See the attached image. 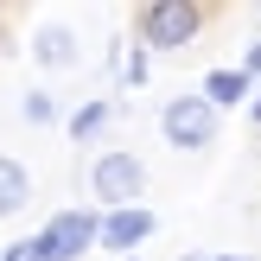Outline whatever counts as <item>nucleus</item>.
<instances>
[{"label": "nucleus", "mask_w": 261, "mask_h": 261, "mask_svg": "<svg viewBox=\"0 0 261 261\" xmlns=\"http://www.w3.org/2000/svg\"><path fill=\"white\" fill-rule=\"evenodd\" d=\"M204 25H211V7H198V0H147L134 13V38L147 51H185Z\"/></svg>", "instance_id": "1"}, {"label": "nucleus", "mask_w": 261, "mask_h": 261, "mask_svg": "<svg viewBox=\"0 0 261 261\" xmlns=\"http://www.w3.org/2000/svg\"><path fill=\"white\" fill-rule=\"evenodd\" d=\"M89 191H96L109 211H127V204L147 191V166H140L134 153H121V147H115V153H102V160L89 166Z\"/></svg>", "instance_id": "2"}, {"label": "nucleus", "mask_w": 261, "mask_h": 261, "mask_svg": "<svg viewBox=\"0 0 261 261\" xmlns=\"http://www.w3.org/2000/svg\"><path fill=\"white\" fill-rule=\"evenodd\" d=\"M25 198H32V172L19 160H0V217H19Z\"/></svg>", "instance_id": "7"}, {"label": "nucleus", "mask_w": 261, "mask_h": 261, "mask_svg": "<svg viewBox=\"0 0 261 261\" xmlns=\"http://www.w3.org/2000/svg\"><path fill=\"white\" fill-rule=\"evenodd\" d=\"M255 89V76H242V70H211L204 76V102L211 109H229V102H242Z\"/></svg>", "instance_id": "8"}, {"label": "nucleus", "mask_w": 261, "mask_h": 261, "mask_svg": "<svg viewBox=\"0 0 261 261\" xmlns=\"http://www.w3.org/2000/svg\"><path fill=\"white\" fill-rule=\"evenodd\" d=\"M255 121H261V96H255Z\"/></svg>", "instance_id": "13"}, {"label": "nucleus", "mask_w": 261, "mask_h": 261, "mask_svg": "<svg viewBox=\"0 0 261 261\" xmlns=\"http://www.w3.org/2000/svg\"><path fill=\"white\" fill-rule=\"evenodd\" d=\"M255 70H261V38L249 45V64H242V76H255Z\"/></svg>", "instance_id": "12"}, {"label": "nucleus", "mask_w": 261, "mask_h": 261, "mask_svg": "<svg viewBox=\"0 0 261 261\" xmlns=\"http://www.w3.org/2000/svg\"><path fill=\"white\" fill-rule=\"evenodd\" d=\"M160 127H166V140H172L178 153L211 147V140H217V109H211L204 96H172L166 115H160Z\"/></svg>", "instance_id": "3"}, {"label": "nucleus", "mask_w": 261, "mask_h": 261, "mask_svg": "<svg viewBox=\"0 0 261 261\" xmlns=\"http://www.w3.org/2000/svg\"><path fill=\"white\" fill-rule=\"evenodd\" d=\"M51 115H58V109H51V96H25V121H32V127H45Z\"/></svg>", "instance_id": "10"}, {"label": "nucleus", "mask_w": 261, "mask_h": 261, "mask_svg": "<svg viewBox=\"0 0 261 261\" xmlns=\"http://www.w3.org/2000/svg\"><path fill=\"white\" fill-rule=\"evenodd\" d=\"M153 236V211H140V204H127V211H109L102 217V229H96V242L102 249H140V242Z\"/></svg>", "instance_id": "5"}, {"label": "nucleus", "mask_w": 261, "mask_h": 261, "mask_svg": "<svg viewBox=\"0 0 261 261\" xmlns=\"http://www.w3.org/2000/svg\"><path fill=\"white\" fill-rule=\"evenodd\" d=\"M102 121H109V102H83V109L70 115V140H89V134H102Z\"/></svg>", "instance_id": "9"}, {"label": "nucleus", "mask_w": 261, "mask_h": 261, "mask_svg": "<svg viewBox=\"0 0 261 261\" xmlns=\"http://www.w3.org/2000/svg\"><path fill=\"white\" fill-rule=\"evenodd\" d=\"M96 229H102V217H89V211H58L45 229H38V249H45V261H83L89 249H96Z\"/></svg>", "instance_id": "4"}, {"label": "nucleus", "mask_w": 261, "mask_h": 261, "mask_svg": "<svg viewBox=\"0 0 261 261\" xmlns=\"http://www.w3.org/2000/svg\"><path fill=\"white\" fill-rule=\"evenodd\" d=\"M7 261H45V249H38V236H25V242H13Z\"/></svg>", "instance_id": "11"}, {"label": "nucleus", "mask_w": 261, "mask_h": 261, "mask_svg": "<svg viewBox=\"0 0 261 261\" xmlns=\"http://www.w3.org/2000/svg\"><path fill=\"white\" fill-rule=\"evenodd\" d=\"M32 58L45 64V70H64V64H76V32H64V25H45V32L32 38Z\"/></svg>", "instance_id": "6"}]
</instances>
